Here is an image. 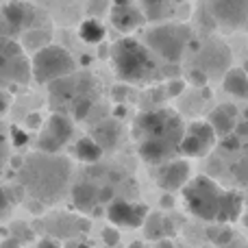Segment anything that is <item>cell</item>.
Instances as JSON below:
<instances>
[{
    "label": "cell",
    "instance_id": "cell-1",
    "mask_svg": "<svg viewBox=\"0 0 248 248\" xmlns=\"http://www.w3.org/2000/svg\"><path fill=\"white\" fill-rule=\"evenodd\" d=\"M22 185L39 202H55L70 176V163L57 155H33L22 163Z\"/></svg>",
    "mask_w": 248,
    "mask_h": 248
},
{
    "label": "cell",
    "instance_id": "cell-2",
    "mask_svg": "<svg viewBox=\"0 0 248 248\" xmlns=\"http://www.w3.org/2000/svg\"><path fill=\"white\" fill-rule=\"evenodd\" d=\"M116 77L124 83H144L157 77V65L148 48L135 39H120L111 50Z\"/></svg>",
    "mask_w": 248,
    "mask_h": 248
},
{
    "label": "cell",
    "instance_id": "cell-3",
    "mask_svg": "<svg viewBox=\"0 0 248 248\" xmlns=\"http://www.w3.org/2000/svg\"><path fill=\"white\" fill-rule=\"evenodd\" d=\"M192 39V29L185 24H159L153 26L148 33L144 35V46L166 59L168 63H176L183 57V50L187 42Z\"/></svg>",
    "mask_w": 248,
    "mask_h": 248
},
{
    "label": "cell",
    "instance_id": "cell-4",
    "mask_svg": "<svg viewBox=\"0 0 248 248\" xmlns=\"http://www.w3.org/2000/svg\"><path fill=\"white\" fill-rule=\"evenodd\" d=\"M77 70V61L65 48L48 44L37 50L31 61V74L37 83H52L63 77H70Z\"/></svg>",
    "mask_w": 248,
    "mask_h": 248
},
{
    "label": "cell",
    "instance_id": "cell-5",
    "mask_svg": "<svg viewBox=\"0 0 248 248\" xmlns=\"http://www.w3.org/2000/svg\"><path fill=\"white\" fill-rule=\"evenodd\" d=\"M220 196L222 189L209 179V176H196L194 181H187L183 187V198L187 209L196 218L216 222L220 209Z\"/></svg>",
    "mask_w": 248,
    "mask_h": 248
},
{
    "label": "cell",
    "instance_id": "cell-6",
    "mask_svg": "<svg viewBox=\"0 0 248 248\" xmlns=\"http://www.w3.org/2000/svg\"><path fill=\"white\" fill-rule=\"evenodd\" d=\"M135 135L140 140H146V137L168 140L179 146L183 137V124L170 111H148L135 120Z\"/></svg>",
    "mask_w": 248,
    "mask_h": 248
},
{
    "label": "cell",
    "instance_id": "cell-7",
    "mask_svg": "<svg viewBox=\"0 0 248 248\" xmlns=\"http://www.w3.org/2000/svg\"><path fill=\"white\" fill-rule=\"evenodd\" d=\"M35 20V9L31 4L22 2V0H13L7 2L0 9V37H13V35L22 33V31L33 29Z\"/></svg>",
    "mask_w": 248,
    "mask_h": 248
},
{
    "label": "cell",
    "instance_id": "cell-8",
    "mask_svg": "<svg viewBox=\"0 0 248 248\" xmlns=\"http://www.w3.org/2000/svg\"><path fill=\"white\" fill-rule=\"evenodd\" d=\"M216 140L214 128L209 122H192L183 131V137L179 141V153L183 157H205L211 150Z\"/></svg>",
    "mask_w": 248,
    "mask_h": 248
},
{
    "label": "cell",
    "instance_id": "cell-9",
    "mask_svg": "<svg viewBox=\"0 0 248 248\" xmlns=\"http://www.w3.org/2000/svg\"><path fill=\"white\" fill-rule=\"evenodd\" d=\"M72 137V122L63 113H52L46 122V128L39 135V153L57 155L65 146V141Z\"/></svg>",
    "mask_w": 248,
    "mask_h": 248
},
{
    "label": "cell",
    "instance_id": "cell-10",
    "mask_svg": "<svg viewBox=\"0 0 248 248\" xmlns=\"http://www.w3.org/2000/svg\"><path fill=\"white\" fill-rule=\"evenodd\" d=\"M231 68V50L222 42H209L198 52V70L207 77H220Z\"/></svg>",
    "mask_w": 248,
    "mask_h": 248
},
{
    "label": "cell",
    "instance_id": "cell-11",
    "mask_svg": "<svg viewBox=\"0 0 248 248\" xmlns=\"http://www.w3.org/2000/svg\"><path fill=\"white\" fill-rule=\"evenodd\" d=\"M146 216H148V209L144 205H135V202L111 201L107 207L109 222L120 229H140L144 224Z\"/></svg>",
    "mask_w": 248,
    "mask_h": 248
},
{
    "label": "cell",
    "instance_id": "cell-12",
    "mask_svg": "<svg viewBox=\"0 0 248 248\" xmlns=\"http://www.w3.org/2000/svg\"><path fill=\"white\" fill-rule=\"evenodd\" d=\"M214 17L229 29H240L246 24L248 0H209Z\"/></svg>",
    "mask_w": 248,
    "mask_h": 248
},
{
    "label": "cell",
    "instance_id": "cell-13",
    "mask_svg": "<svg viewBox=\"0 0 248 248\" xmlns=\"http://www.w3.org/2000/svg\"><path fill=\"white\" fill-rule=\"evenodd\" d=\"M189 181V163L185 159H176V161H166L157 174V183L166 192H179L185 187Z\"/></svg>",
    "mask_w": 248,
    "mask_h": 248
},
{
    "label": "cell",
    "instance_id": "cell-14",
    "mask_svg": "<svg viewBox=\"0 0 248 248\" xmlns=\"http://www.w3.org/2000/svg\"><path fill=\"white\" fill-rule=\"evenodd\" d=\"M179 153V146L174 141L157 140V137H146L140 140V157L146 163H166Z\"/></svg>",
    "mask_w": 248,
    "mask_h": 248
},
{
    "label": "cell",
    "instance_id": "cell-15",
    "mask_svg": "<svg viewBox=\"0 0 248 248\" xmlns=\"http://www.w3.org/2000/svg\"><path fill=\"white\" fill-rule=\"evenodd\" d=\"M146 22L141 9L135 4H126V7H113L111 9V24L116 26L120 33H133Z\"/></svg>",
    "mask_w": 248,
    "mask_h": 248
},
{
    "label": "cell",
    "instance_id": "cell-16",
    "mask_svg": "<svg viewBox=\"0 0 248 248\" xmlns=\"http://www.w3.org/2000/svg\"><path fill=\"white\" fill-rule=\"evenodd\" d=\"M242 207H244V196H242L240 192H222L216 222H220V224L235 222L242 214Z\"/></svg>",
    "mask_w": 248,
    "mask_h": 248
},
{
    "label": "cell",
    "instance_id": "cell-17",
    "mask_svg": "<svg viewBox=\"0 0 248 248\" xmlns=\"http://www.w3.org/2000/svg\"><path fill=\"white\" fill-rule=\"evenodd\" d=\"M141 227H144V233L148 240H161V237L174 235V224H172V220L166 218V216H161V214L146 216Z\"/></svg>",
    "mask_w": 248,
    "mask_h": 248
},
{
    "label": "cell",
    "instance_id": "cell-18",
    "mask_svg": "<svg viewBox=\"0 0 248 248\" xmlns=\"http://www.w3.org/2000/svg\"><path fill=\"white\" fill-rule=\"evenodd\" d=\"M224 90L235 98H248V77L244 72V68H229L224 72V81H222Z\"/></svg>",
    "mask_w": 248,
    "mask_h": 248
},
{
    "label": "cell",
    "instance_id": "cell-19",
    "mask_svg": "<svg viewBox=\"0 0 248 248\" xmlns=\"http://www.w3.org/2000/svg\"><path fill=\"white\" fill-rule=\"evenodd\" d=\"M72 201H74V205H77L81 211L94 209V205L98 202V187H96V185H92V183H78V185H74Z\"/></svg>",
    "mask_w": 248,
    "mask_h": 248
},
{
    "label": "cell",
    "instance_id": "cell-20",
    "mask_svg": "<svg viewBox=\"0 0 248 248\" xmlns=\"http://www.w3.org/2000/svg\"><path fill=\"white\" fill-rule=\"evenodd\" d=\"M118 135H120V128H118V124L111 122V120H109V122H100L98 126L92 131V140H94L103 150L116 146Z\"/></svg>",
    "mask_w": 248,
    "mask_h": 248
},
{
    "label": "cell",
    "instance_id": "cell-21",
    "mask_svg": "<svg viewBox=\"0 0 248 248\" xmlns=\"http://www.w3.org/2000/svg\"><path fill=\"white\" fill-rule=\"evenodd\" d=\"M141 13L146 20H168L172 16V2L170 0H140Z\"/></svg>",
    "mask_w": 248,
    "mask_h": 248
},
{
    "label": "cell",
    "instance_id": "cell-22",
    "mask_svg": "<svg viewBox=\"0 0 248 248\" xmlns=\"http://www.w3.org/2000/svg\"><path fill=\"white\" fill-rule=\"evenodd\" d=\"M233 122H235V118L229 116L222 107L214 109V111H211V116H209V126L214 128V133H216V135H220V137L231 135V133L235 131V124H233Z\"/></svg>",
    "mask_w": 248,
    "mask_h": 248
},
{
    "label": "cell",
    "instance_id": "cell-23",
    "mask_svg": "<svg viewBox=\"0 0 248 248\" xmlns=\"http://www.w3.org/2000/svg\"><path fill=\"white\" fill-rule=\"evenodd\" d=\"M74 153H77V157L81 159V161H87V163H94L103 157V148H100L92 137H83V140H78L77 146H74Z\"/></svg>",
    "mask_w": 248,
    "mask_h": 248
},
{
    "label": "cell",
    "instance_id": "cell-24",
    "mask_svg": "<svg viewBox=\"0 0 248 248\" xmlns=\"http://www.w3.org/2000/svg\"><path fill=\"white\" fill-rule=\"evenodd\" d=\"M50 42V31H44V29H29L24 35H22V46L26 50H42L44 46H48Z\"/></svg>",
    "mask_w": 248,
    "mask_h": 248
},
{
    "label": "cell",
    "instance_id": "cell-25",
    "mask_svg": "<svg viewBox=\"0 0 248 248\" xmlns=\"http://www.w3.org/2000/svg\"><path fill=\"white\" fill-rule=\"evenodd\" d=\"M78 35H81V39L85 44H100L103 42V37H105V26L100 24L96 17H90V20H85L81 24Z\"/></svg>",
    "mask_w": 248,
    "mask_h": 248
},
{
    "label": "cell",
    "instance_id": "cell-26",
    "mask_svg": "<svg viewBox=\"0 0 248 248\" xmlns=\"http://www.w3.org/2000/svg\"><path fill=\"white\" fill-rule=\"evenodd\" d=\"M207 237H209L216 246H229V244H231V240L235 237V233H233V229L222 227V224L218 222V227H209V229H207Z\"/></svg>",
    "mask_w": 248,
    "mask_h": 248
},
{
    "label": "cell",
    "instance_id": "cell-27",
    "mask_svg": "<svg viewBox=\"0 0 248 248\" xmlns=\"http://www.w3.org/2000/svg\"><path fill=\"white\" fill-rule=\"evenodd\" d=\"M92 105H94V100H92L90 94L77 96V98L72 100V116L77 118V120H83V118H87V113L92 111Z\"/></svg>",
    "mask_w": 248,
    "mask_h": 248
},
{
    "label": "cell",
    "instance_id": "cell-28",
    "mask_svg": "<svg viewBox=\"0 0 248 248\" xmlns=\"http://www.w3.org/2000/svg\"><path fill=\"white\" fill-rule=\"evenodd\" d=\"M103 242L107 246H118V242H120V231H118L116 227L103 229Z\"/></svg>",
    "mask_w": 248,
    "mask_h": 248
},
{
    "label": "cell",
    "instance_id": "cell-29",
    "mask_svg": "<svg viewBox=\"0 0 248 248\" xmlns=\"http://www.w3.org/2000/svg\"><path fill=\"white\" fill-rule=\"evenodd\" d=\"M189 77H192L194 85H205V83H207V78H209L205 72H202V70H198V68H194L192 72H189Z\"/></svg>",
    "mask_w": 248,
    "mask_h": 248
},
{
    "label": "cell",
    "instance_id": "cell-30",
    "mask_svg": "<svg viewBox=\"0 0 248 248\" xmlns=\"http://www.w3.org/2000/svg\"><path fill=\"white\" fill-rule=\"evenodd\" d=\"M113 196H116L113 187H103V189H98V202H111Z\"/></svg>",
    "mask_w": 248,
    "mask_h": 248
},
{
    "label": "cell",
    "instance_id": "cell-31",
    "mask_svg": "<svg viewBox=\"0 0 248 248\" xmlns=\"http://www.w3.org/2000/svg\"><path fill=\"white\" fill-rule=\"evenodd\" d=\"M183 90H185V83L183 81H174V83H170V85H168V94H170V96H179Z\"/></svg>",
    "mask_w": 248,
    "mask_h": 248
},
{
    "label": "cell",
    "instance_id": "cell-32",
    "mask_svg": "<svg viewBox=\"0 0 248 248\" xmlns=\"http://www.w3.org/2000/svg\"><path fill=\"white\" fill-rule=\"evenodd\" d=\"M11 135H13V144L16 146H24L26 144V135L20 131V128H11Z\"/></svg>",
    "mask_w": 248,
    "mask_h": 248
},
{
    "label": "cell",
    "instance_id": "cell-33",
    "mask_svg": "<svg viewBox=\"0 0 248 248\" xmlns=\"http://www.w3.org/2000/svg\"><path fill=\"white\" fill-rule=\"evenodd\" d=\"M103 9H105V0H90V13L92 16H98V13H103Z\"/></svg>",
    "mask_w": 248,
    "mask_h": 248
},
{
    "label": "cell",
    "instance_id": "cell-34",
    "mask_svg": "<svg viewBox=\"0 0 248 248\" xmlns=\"http://www.w3.org/2000/svg\"><path fill=\"white\" fill-rule=\"evenodd\" d=\"M37 248H61V244L57 240H52V237H44V240L37 242Z\"/></svg>",
    "mask_w": 248,
    "mask_h": 248
},
{
    "label": "cell",
    "instance_id": "cell-35",
    "mask_svg": "<svg viewBox=\"0 0 248 248\" xmlns=\"http://www.w3.org/2000/svg\"><path fill=\"white\" fill-rule=\"evenodd\" d=\"M39 124H42V118H39L37 113H31V116L26 118V126L29 128H37Z\"/></svg>",
    "mask_w": 248,
    "mask_h": 248
},
{
    "label": "cell",
    "instance_id": "cell-36",
    "mask_svg": "<svg viewBox=\"0 0 248 248\" xmlns=\"http://www.w3.org/2000/svg\"><path fill=\"white\" fill-rule=\"evenodd\" d=\"M227 140H224V148H229V150H233V148H237L240 146V140H237V135L235 137H231V135H224Z\"/></svg>",
    "mask_w": 248,
    "mask_h": 248
},
{
    "label": "cell",
    "instance_id": "cell-37",
    "mask_svg": "<svg viewBox=\"0 0 248 248\" xmlns=\"http://www.w3.org/2000/svg\"><path fill=\"white\" fill-rule=\"evenodd\" d=\"M0 248H20V240H17V237H7V240L0 244Z\"/></svg>",
    "mask_w": 248,
    "mask_h": 248
},
{
    "label": "cell",
    "instance_id": "cell-38",
    "mask_svg": "<svg viewBox=\"0 0 248 248\" xmlns=\"http://www.w3.org/2000/svg\"><path fill=\"white\" fill-rule=\"evenodd\" d=\"M9 209V194L0 189V211H7Z\"/></svg>",
    "mask_w": 248,
    "mask_h": 248
},
{
    "label": "cell",
    "instance_id": "cell-39",
    "mask_svg": "<svg viewBox=\"0 0 248 248\" xmlns=\"http://www.w3.org/2000/svg\"><path fill=\"white\" fill-rule=\"evenodd\" d=\"M155 248H174V244H172V240H168V237H161V240H157Z\"/></svg>",
    "mask_w": 248,
    "mask_h": 248
},
{
    "label": "cell",
    "instance_id": "cell-40",
    "mask_svg": "<svg viewBox=\"0 0 248 248\" xmlns=\"http://www.w3.org/2000/svg\"><path fill=\"white\" fill-rule=\"evenodd\" d=\"M61 248H90V246H87L85 242H78V240H70L68 244H65V246H61Z\"/></svg>",
    "mask_w": 248,
    "mask_h": 248
},
{
    "label": "cell",
    "instance_id": "cell-41",
    "mask_svg": "<svg viewBox=\"0 0 248 248\" xmlns=\"http://www.w3.org/2000/svg\"><path fill=\"white\" fill-rule=\"evenodd\" d=\"M7 107H9V100H7V96H4V94H0V118L4 116V111H7Z\"/></svg>",
    "mask_w": 248,
    "mask_h": 248
},
{
    "label": "cell",
    "instance_id": "cell-42",
    "mask_svg": "<svg viewBox=\"0 0 248 248\" xmlns=\"http://www.w3.org/2000/svg\"><path fill=\"white\" fill-rule=\"evenodd\" d=\"M222 109H224V111H227L231 118H235V116H237V109L233 107V105H222Z\"/></svg>",
    "mask_w": 248,
    "mask_h": 248
},
{
    "label": "cell",
    "instance_id": "cell-43",
    "mask_svg": "<svg viewBox=\"0 0 248 248\" xmlns=\"http://www.w3.org/2000/svg\"><path fill=\"white\" fill-rule=\"evenodd\" d=\"M113 7H126V4H133V0H111Z\"/></svg>",
    "mask_w": 248,
    "mask_h": 248
},
{
    "label": "cell",
    "instance_id": "cell-44",
    "mask_svg": "<svg viewBox=\"0 0 248 248\" xmlns=\"http://www.w3.org/2000/svg\"><path fill=\"white\" fill-rule=\"evenodd\" d=\"M161 207H172V196H170V194L161 196Z\"/></svg>",
    "mask_w": 248,
    "mask_h": 248
},
{
    "label": "cell",
    "instance_id": "cell-45",
    "mask_svg": "<svg viewBox=\"0 0 248 248\" xmlns=\"http://www.w3.org/2000/svg\"><path fill=\"white\" fill-rule=\"evenodd\" d=\"M235 128H237V126H235ZM237 133H240V135H246V133H248V122H244V126L237 128Z\"/></svg>",
    "mask_w": 248,
    "mask_h": 248
},
{
    "label": "cell",
    "instance_id": "cell-46",
    "mask_svg": "<svg viewBox=\"0 0 248 248\" xmlns=\"http://www.w3.org/2000/svg\"><path fill=\"white\" fill-rule=\"evenodd\" d=\"M242 222H244V227L248 229V214H244V218H242Z\"/></svg>",
    "mask_w": 248,
    "mask_h": 248
},
{
    "label": "cell",
    "instance_id": "cell-47",
    "mask_svg": "<svg viewBox=\"0 0 248 248\" xmlns=\"http://www.w3.org/2000/svg\"><path fill=\"white\" fill-rule=\"evenodd\" d=\"M244 72H246V77H248V59H246V63H244Z\"/></svg>",
    "mask_w": 248,
    "mask_h": 248
},
{
    "label": "cell",
    "instance_id": "cell-48",
    "mask_svg": "<svg viewBox=\"0 0 248 248\" xmlns=\"http://www.w3.org/2000/svg\"><path fill=\"white\" fill-rule=\"evenodd\" d=\"M172 2H187V0H172Z\"/></svg>",
    "mask_w": 248,
    "mask_h": 248
},
{
    "label": "cell",
    "instance_id": "cell-49",
    "mask_svg": "<svg viewBox=\"0 0 248 248\" xmlns=\"http://www.w3.org/2000/svg\"><path fill=\"white\" fill-rule=\"evenodd\" d=\"M244 116H246V122H248V109H246V111H244Z\"/></svg>",
    "mask_w": 248,
    "mask_h": 248
},
{
    "label": "cell",
    "instance_id": "cell-50",
    "mask_svg": "<svg viewBox=\"0 0 248 248\" xmlns=\"http://www.w3.org/2000/svg\"><path fill=\"white\" fill-rule=\"evenodd\" d=\"M244 202H246V205H248V194H246V196H244Z\"/></svg>",
    "mask_w": 248,
    "mask_h": 248
},
{
    "label": "cell",
    "instance_id": "cell-51",
    "mask_svg": "<svg viewBox=\"0 0 248 248\" xmlns=\"http://www.w3.org/2000/svg\"><path fill=\"white\" fill-rule=\"evenodd\" d=\"M246 26H248V16H246Z\"/></svg>",
    "mask_w": 248,
    "mask_h": 248
}]
</instances>
